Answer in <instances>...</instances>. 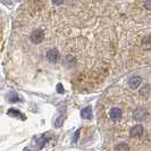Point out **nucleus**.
<instances>
[{
	"label": "nucleus",
	"instance_id": "nucleus-1",
	"mask_svg": "<svg viewBox=\"0 0 151 151\" xmlns=\"http://www.w3.org/2000/svg\"><path fill=\"white\" fill-rule=\"evenodd\" d=\"M59 58H60V53H59L57 48L49 49V50L47 51V60L49 61V63L56 64V63H58Z\"/></svg>",
	"mask_w": 151,
	"mask_h": 151
},
{
	"label": "nucleus",
	"instance_id": "nucleus-2",
	"mask_svg": "<svg viewBox=\"0 0 151 151\" xmlns=\"http://www.w3.org/2000/svg\"><path fill=\"white\" fill-rule=\"evenodd\" d=\"M30 39L33 43L39 45V43H41V42L43 41V39H45V32H43V30H41V29L34 30L31 33Z\"/></svg>",
	"mask_w": 151,
	"mask_h": 151
},
{
	"label": "nucleus",
	"instance_id": "nucleus-3",
	"mask_svg": "<svg viewBox=\"0 0 151 151\" xmlns=\"http://www.w3.org/2000/svg\"><path fill=\"white\" fill-rule=\"evenodd\" d=\"M133 116L137 122H142L147 118L148 116V111L144 109V108H136L133 113Z\"/></svg>",
	"mask_w": 151,
	"mask_h": 151
},
{
	"label": "nucleus",
	"instance_id": "nucleus-4",
	"mask_svg": "<svg viewBox=\"0 0 151 151\" xmlns=\"http://www.w3.org/2000/svg\"><path fill=\"white\" fill-rule=\"evenodd\" d=\"M122 116H123V113L118 107H114L109 111V117L113 122H118L122 118Z\"/></svg>",
	"mask_w": 151,
	"mask_h": 151
},
{
	"label": "nucleus",
	"instance_id": "nucleus-5",
	"mask_svg": "<svg viewBox=\"0 0 151 151\" xmlns=\"http://www.w3.org/2000/svg\"><path fill=\"white\" fill-rule=\"evenodd\" d=\"M144 129H143V126L141 125V124H137V125H134L131 131H129V135L132 136V137H137V136H141L143 134Z\"/></svg>",
	"mask_w": 151,
	"mask_h": 151
},
{
	"label": "nucleus",
	"instance_id": "nucleus-6",
	"mask_svg": "<svg viewBox=\"0 0 151 151\" xmlns=\"http://www.w3.org/2000/svg\"><path fill=\"white\" fill-rule=\"evenodd\" d=\"M141 83H142L141 76H133V77L129 78V85L131 89H137Z\"/></svg>",
	"mask_w": 151,
	"mask_h": 151
},
{
	"label": "nucleus",
	"instance_id": "nucleus-7",
	"mask_svg": "<svg viewBox=\"0 0 151 151\" xmlns=\"http://www.w3.org/2000/svg\"><path fill=\"white\" fill-rule=\"evenodd\" d=\"M81 117L83 119H91L92 118V108L90 106L83 108L81 110Z\"/></svg>",
	"mask_w": 151,
	"mask_h": 151
},
{
	"label": "nucleus",
	"instance_id": "nucleus-8",
	"mask_svg": "<svg viewBox=\"0 0 151 151\" xmlns=\"http://www.w3.org/2000/svg\"><path fill=\"white\" fill-rule=\"evenodd\" d=\"M140 94L145 97V98H149L150 97V85L149 84H145L143 88L140 90Z\"/></svg>",
	"mask_w": 151,
	"mask_h": 151
},
{
	"label": "nucleus",
	"instance_id": "nucleus-9",
	"mask_svg": "<svg viewBox=\"0 0 151 151\" xmlns=\"http://www.w3.org/2000/svg\"><path fill=\"white\" fill-rule=\"evenodd\" d=\"M8 115H9V116H12V117H18V118L25 119V117H24V116H22V113H21V111L15 110V109H13V108L8 110Z\"/></svg>",
	"mask_w": 151,
	"mask_h": 151
},
{
	"label": "nucleus",
	"instance_id": "nucleus-10",
	"mask_svg": "<svg viewBox=\"0 0 151 151\" xmlns=\"http://www.w3.org/2000/svg\"><path fill=\"white\" fill-rule=\"evenodd\" d=\"M115 151H129V147L126 143H118L115 147Z\"/></svg>",
	"mask_w": 151,
	"mask_h": 151
},
{
	"label": "nucleus",
	"instance_id": "nucleus-11",
	"mask_svg": "<svg viewBox=\"0 0 151 151\" xmlns=\"http://www.w3.org/2000/svg\"><path fill=\"white\" fill-rule=\"evenodd\" d=\"M8 100H9L10 102H18V101H22V98H19V96L16 94V93H12V94L8 97Z\"/></svg>",
	"mask_w": 151,
	"mask_h": 151
},
{
	"label": "nucleus",
	"instance_id": "nucleus-12",
	"mask_svg": "<svg viewBox=\"0 0 151 151\" xmlns=\"http://www.w3.org/2000/svg\"><path fill=\"white\" fill-rule=\"evenodd\" d=\"M57 92H58V93H64V92H65L64 86H63L61 84H58V85H57Z\"/></svg>",
	"mask_w": 151,
	"mask_h": 151
},
{
	"label": "nucleus",
	"instance_id": "nucleus-13",
	"mask_svg": "<svg viewBox=\"0 0 151 151\" xmlns=\"http://www.w3.org/2000/svg\"><path fill=\"white\" fill-rule=\"evenodd\" d=\"M51 2H52L55 6H59V5H61L64 2V0H51Z\"/></svg>",
	"mask_w": 151,
	"mask_h": 151
},
{
	"label": "nucleus",
	"instance_id": "nucleus-14",
	"mask_svg": "<svg viewBox=\"0 0 151 151\" xmlns=\"http://www.w3.org/2000/svg\"><path fill=\"white\" fill-rule=\"evenodd\" d=\"M60 123H63V119H61V117H59V118L56 121V123H55V126H56V127H60L61 126Z\"/></svg>",
	"mask_w": 151,
	"mask_h": 151
},
{
	"label": "nucleus",
	"instance_id": "nucleus-15",
	"mask_svg": "<svg viewBox=\"0 0 151 151\" xmlns=\"http://www.w3.org/2000/svg\"><path fill=\"white\" fill-rule=\"evenodd\" d=\"M78 135H80V129H77V131L75 132V135H74V139H73V142H74V143H76V142H77Z\"/></svg>",
	"mask_w": 151,
	"mask_h": 151
},
{
	"label": "nucleus",
	"instance_id": "nucleus-16",
	"mask_svg": "<svg viewBox=\"0 0 151 151\" xmlns=\"http://www.w3.org/2000/svg\"><path fill=\"white\" fill-rule=\"evenodd\" d=\"M4 5H8V6H12L13 5V1L12 0H0Z\"/></svg>",
	"mask_w": 151,
	"mask_h": 151
},
{
	"label": "nucleus",
	"instance_id": "nucleus-17",
	"mask_svg": "<svg viewBox=\"0 0 151 151\" xmlns=\"http://www.w3.org/2000/svg\"><path fill=\"white\" fill-rule=\"evenodd\" d=\"M151 0H145V8L148 9V10H150L151 9Z\"/></svg>",
	"mask_w": 151,
	"mask_h": 151
}]
</instances>
